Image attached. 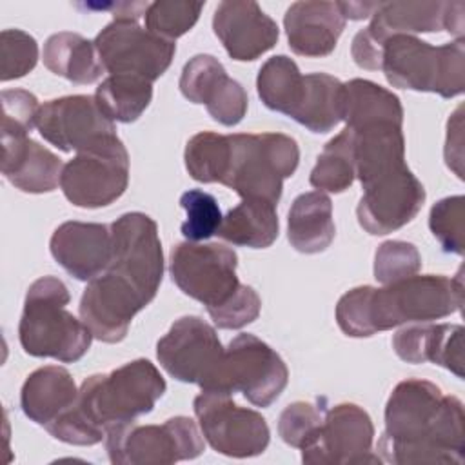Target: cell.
Listing matches in <instances>:
<instances>
[{"mask_svg":"<svg viewBox=\"0 0 465 465\" xmlns=\"http://www.w3.org/2000/svg\"><path fill=\"white\" fill-rule=\"evenodd\" d=\"M463 403L427 380L400 381L385 405L381 458L398 465L465 461Z\"/></svg>","mask_w":465,"mask_h":465,"instance_id":"obj_1","label":"cell"},{"mask_svg":"<svg viewBox=\"0 0 465 465\" xmlns=\"http://www.w3.org/2000/svg\"><path fill=\"white\" fill-rule=\"evenodd\" d=\"M165 389L154 363L145 358L133 360L84 380L74 403L45 425V430L69 445H96L111 427L151 412Z\"/></svg>","mask_w":465,"mask_h":465,"instance_id":"obj_2","label":"cell"},{"mask_svg":"<svg viewBox=\"0 0 465 465\" xmlns=\"http://www.w3.org/2000/svg\"><path fill=\"white\" fill-rule=\"evenodd\" d=\"M461 269L454 278L414 274L380 289L361 285L347 291L336 305L338 327L352 338H369L409 322H430L461 311Z\"/></svg>","mask_w":465,"mask_h":465,"instance_id":"obj_3","label":"cell"},{"mask_svg":"<svg viewBox=\"0 0 465 465\" xmlns=\"http://www.w3.org/2000/svg\"><path fill=\"white\" fill-rule=\"evenodd\" d=\"M69 300V289L56 276H42L29 285L18 323V340L29 356L73 363L89 351L94 336L65 309Z\"/></svg>","mask_w":465,"mask_h":465,"instance_id":"obj_4","label":"cell"},{"mask_svg":"<svg viewBox=\"0 0 465 465\" xmlns=\"http://www.w3.org/2000/svg\"><path fill=\"white\" fill-rule=\"evenodd\" d=\"M380 69L392 87L454 98L465 89V44L434 47L414 35H394L381 45Z\"/></svg>","mask_w":465,"mask_h":465,"instance_id":"obj_5","label":"cell"},{"mask_svg":"<svg viewBox=\"0 0 465 465\" xmlns=\"http://www.w3.org/2000/svg\"><path fill=\"white\" fill-rule=\"evenodd\" d=\"M229 151L222 185L236 191L242 200H265L278 203L283 180L292 176L300 149L294 138L282 133L227 134Z\"/></svg>","mask_w":465,"mask_h":465,"instance_id":"obj_6","label":"cell"},{"mask_svg":"<svg viewBox=\"0 0 465 465\" xmlns=\"http://www.w3.org/2000/svg\"><path fill=\"white\" fill-rule=\"evenodd\" d=\"M289 381L282 356L254 334H238L223 349L222 360L202 391L242 392L252 405L269 407Z\"/></svg>","mask_w":465,"mask_h":465,"instance_id":"obj_7","label":"cell"},{"mask_svg":"<svg viewBox=\"0 0 465 465\" xmlns=\"http://www.w3.org/2000/svg\"><path fill=\"white\" fill-rule=\"evenodd\" d=\"M129 183V154L116 133L91 142L69 160L60 176L64 196L76 207L96 209L116 202Z\"/></svg>","mask_w":465,"mask_h":465,"instance_id":"obj_8","label":"cell"},{"mask_svg":"<svg viewBox=\"0 0 465 465\" xmlns=\"http://www.w3.org/2000/svg\"><path fill=\"white\" fill-rule=\"evenodd\" d=\"M105 449L114 465H169L198 458L205 443L191 418L174 416L162 425H114L105 434Z\"/></svg>","mask_w":465,"mask_h":465,"instance_id":"obj_9","label":"cell"},{"mask_svg":"<svg viewBox=\"0 0 465 465\" xmlns=\"http://www.w3.org/2000/svg\"><path fill=\"white\" fill-rule=\"evenodd\" d=\"M238 256L222 243L183 242L173 247L169 272L178 289L213 312L229 303L240 287Z\"/></svg>","mask_w":465,"mask_h":465,"instance_id":"obj_10","label":"cell"},{"mask_svg":"<svg viewBox=\"0 0 465 465\" xmlns=\"http://www.w3.org/2000/svg\"><path fill=\"white\" fill-rule=\"evenodd\" d=\"M113 260L105 271L127 282L147 305L163 278V252L156 222L143 213H125L111 223Z\"/></svg>","mask_w":465,"mask_h":465,"instance_id":"obj_11","label":"cell"},{"mask_svg":"<svg viewBox=\"0 0 465 465\" xmlns=\"http://www.w3.org/2000/svg\"><path fill=\"white\" fill-rule=\"evenodd\" d=\"M193 407L202 436L216 452L231 458H251L267 449L271 430L265 418L234 403L231 394L202 391Z\"/></svg>","mask_w":465,"mask_h":465,"instance_id":"obj_12","label":"cell"},{"mask_svg":"<svg viewBox=\"0 0 465 465\" xmlns=\"http://www.w3.org/2000/svg\"><path fill=\"white\" fill-rule=\"evenodd\" d=\"M94 47L111 76L158 80L171 65L176 44L140 27L136 20H113L94 38Z\"/></svg>","mask_w":465,"mask_h":465,"instance_id":"obj_13","label":"cell"},{"mask_svg":"<svg viewBox=\"0 0 465 465\" xmlns=\"http://www.w3.org/2000/svg\"><path fill=\"white\" fill-rule=\"evenodd\" d=\"M374 425L356 403H338L325 411L314 438L302 449V461L312 465L380 463L372 454Z\"/></svg>","mask_w":465,"mask_h":465,"instance_id":"obj_14","label":"cell"},{"mask_svg":"<svg viewBox=\"0 0 465 465\" xmlns=\"http://www.w3.org/2000/svg\"><path fill=\"white\" fill-rule=\"evenodd\" d=\"M449 2H381L371 24L352 38L351 54L358 67L380 69L381 45L394 35L432 33L445 29Z\"/></svg>","mask_w":465,"mask_h":465,"instance_id":"obj_15","label":"cell"},{"mask_svg":"<svg viewBox=\"0 0 465 465\" xmlns=\"http://www.w3.org/2000/svg\"><path fill=\"white\" fill-rule=\"evenodd\" d=\"M223 354L214 327L200 316L178 318L156 343L160 365L178 381L203 387Z\"/></svg>","mask_w":465,"mask_h":465,"instance_id":"obj_16","label":"cell"},{"mask_svg":"<svg viewBox=\"0 0 465 465\" xmlns=\"http://www.w3.org/2000/svg\"><path fill=\"white\" fill-rule=\"evenodd\" d=\"M363 196L358 202V223L369 234H389L416 218L425 202L421 182L407 165L389 171L361 185Z\"/></svg>","mask_w":465,"mask_h":465,"instance_id":"obj_17","label":"cell"},{"mask_svg":"<svg viewBox=\"0 0 465 465\" xmlns=\"http://www.w3.org/2000/svg\"><path fill=\"white\" fill-rule=\"evenodd\" d=\"M147 302L122 278L104 271L89 280L80 298V320L93 336L105 343H118L127 336L131 320Z\"/></svg>","mask_w":465,"mask_h":465,"instance_id":"obj_18","label":"cell"},{"mask_svg":"<svg viewBox=\"0 0 465 465\" xmlns=\"http://www.w3.org/2000/svg\"><path fill=\"white\" fill-rule=\"evenodd\" d=\"M36 127L44 140L64 153L82 151L100 136L114 133L111 122L98 107L94 96L71 94L40 105Z\"/></svg>","mask_w":465,"mask_h":465,"instance_id":"obj_19","label":"cell"},{"mask_svg":"<svg viewBox=\"0 0 465 465\" xmlns=\"http://www.w3.org/2000/svg\"><path fill=\"white\" fill-rule=\"evenodd\" d=\"M180 91L193 104H203L222 125L240 124L247 113V93L211 54L193 56L182 69Z\"/></svg>","mask_w":465,"mask_h":465,"instance_id":"obj_20","label":"cell"},{"mask_svg":"<svg viewBox=\"0 0 465 465\" xmlns=\"http://www.w3.org/2000/svg\"><path fill=\"white\" fill-rule=\"evenodd\" d=\"M213 31L227 54L238 62H251L272 49L280 29L276 22L251 0L220 2L213 16Z\"/></svg>","mask_w":465,"mask_h":465,"instance_id":"obj_21","label":"cell"},{"mask_svg":"<svg viewBox=\"0 0 465 465\" xmlns=\"http://www.w3.org/2000/svg\"><path fill=\"white\" fill-rule=\"evenodd\" d=\"M53 258L76 280L89 282L113 260V232L105 223L64 222L51 236Z\"/></svg>","mask_w":465,"mask_h":465,"instance_id":"obj_22","label":"cell"},{"mask_svg":"<svg viewBox=\"0 0 465 465\" xmlns=\"http://www.w3.org/2000/svg\"><path fill=\"white\" fill-rule=\"evenodd\" d=\"M283 27L292 53L320 58L334 51L345 29V18L336 2L302 0L285 11Z\"/></svg>","mask_w":465,"mask_h":465,"instance_id":"obj_23","label":"cell"},{"mask_svg":"<svg viewBox=\"0 0 465 465\" xmlns=\"http://www.w3.org/2000/svg\"><path fill=\"white\" fill-rule=\"evenodd\" d=\"M392 349L407 363H436L463 378V327L449 323H420L400 329Z\"/></svg>","mask_w":465,"mask_h":465,"instance_id":"obj_24","label":"cell"},{"mask_svg":"<svg viewBox=\"0 0 465 465\" xmlns=\"http://www.w3.org/2000/svg\"><path fill=\"white\" fill-rule=\"evenodd\" d=\"M62 160L27 136L2 138V174L20 191L51 193L62 176Z\"/></svg>","mask_w":465,"mask_h":465,"instance_id":"obj_25","label":"cell"},{"mask_svg":"<svg viewBox=\"0 0 465 465\" xmlns=\"http://www.w3.org/2000/svg\"><path fill=\"white\" fill-rule=\"evenodd\" d=\"M405 163L401 124L381 122L354 129V171L361 185Z\"/></svg>","mask_w":465,"mask_h":465,"instance_id":"obj_26","label":"cell"},{"mask_svg":"<svg viewBox=\"0 0 465 465\" xmlns=\"http://www.w3.org/2000/svg\"><path fill=\"white\" fill-rule=\"evenodd\" d=\"M76 396L78 389L69 371L58 365H47L27 376L22 385L20 405L31 421L45 427L67 411Z\"/></svg>","mask_w":465,"mask_h":465,"instance_id":"obj_27","label":"cell"},{"mask_svg":"<svg viewBox=\"0 0 465 465\" xmlns=\"http://www.w3.org/2000/svg\"><path fill=\"white\" fill-rule=\"evenodd\" d=\"M336 234L332 220V202L322 191L300 194L287 218V236L291 245L303 254L325 251Z\"/></svg>","mask_w":465,"mask_h":465,"instance_id":"obj_28","label":"cell"},{"mask_svg":"<svg viewBox=\"0 0 465 465\" xmlns=\"http://www.w3.org/2000/svg\"><path fill=\"white\" fill-rule=\"evenodd\" d=\"M42 58L51 73L73 84H93L105 71L94 42L71 31L51 35L44 44Z\"/></svg>","mask_w":465,"mask_h":465,"instance_id":"obj_29","label":"cell"},{"mask_svg":"<svg viewBox=\"0 0 465 465\" xmlns=\"http://www.w3.org/2000/svg\"><path fill=\"white\" fill-rule=\"evenodd\" d=\"M280 222L276 205L265 200L243 198L222 218L216 234L232 243L251 249H265L278 238Z\"/></svg>","mask_w":465,"mask_h":465,"instance_id":"obj_30","label":"cell"},{"mask_svg":"<svg viewBox=\"0 0 465 465\" xmlns=\"http://www.w3.org/2000/svg\"><path fill=\"white\" fill-rule=\"evenodd\" d=\"M341 120L352 131L381 122L403 124V107L392 91L371 80L354 78L343 84Z\"/></svg>","mask_w":465,"mask_h":465,"instance_id":"obj_31","label":"cell"},{"mask_svg":"<svg viewBox=\"0 0 465 465\" xmlns=\"http://www.w3.org/2000/svg\"><path fill=\"white\" fill-rule=\"evenodd\" d=\"M343 84L325 73H311L303 76L300 100L291 118L312 133H329L341 122Z\"/></svg>","mask_w":465,"mask_h":465,"instance_id":"obj_32","label":"cell"},{"mask_svg":"<svg viewBox=\"0 0 465 465\" xmlns=\"http://www.w3.org/2000/svg\"><path fill=\"white\" fill-rule=\"evenodd\" d=\"M256 89L267 109L291 116L303 89V74L292 58L276 54L260 67Z\"/></svg>","mask_w":465,"mask_h":465,"instance_id":"obj_33","label":"cell"},{"mask_svg":"<svg viewBox=\"0 0 465 465\" xmlns=\"http://www.w3.org/2000/svg\"><path fill=\"white\" fill-rule=\"evenodd\" d=\"M100 111L111 122H136L153 100V84L131 76H107L94 93Z\"/></svg>","mask_w":465,"mask_h":465,"instance_id":"obj_34","label":"cell"},{"mask_svg":"<svg viewBox=\"0 0 465 465\" xmlns=\"http://www.w3.org/2000/svg\"><path fill=\"white\" fill-rule=\"evenodd\" d=\"M354 131L345 127L318 156L309 182L322 193H343L354 182Z\"/></svg>","mask_w":465,"mask_h":465,"instance_id":"obj_35","label":"cell"},{"mask_svg":"<svg viewBox=\"0 0 465 465\" xmlns=\"http://www.w3.org/2000/svg\"><path fill=\"white\" fill-rule=\"evenodd\" d=\"M229 142L227 134L203 131L194 134L183 153L185 169L193 180L202 183H222L225 173Z\"/></svg>","mask_w":465,"mask_h":465,"instance_id":"obj_36","label":"cell"},{"mask_svg":"<svg viewBox=\"0 0 465 465\" xmlns=\"http://www.w3.org/2000/svg\"><path fill=\"white\" fill-rule=\"evenodd\" d=\"M205 2L191 0H158L149 4L143 18L145 29L153 35L174 42L185 35L200 18Z\"/></svg>","mask_w":465,"mask_h":465,"instance_id":"obj_37","label":"cell"},{"mask_svg":"<svg viewBox=\"0 0 465 465\" xmlns=\"http://www.w3.org/2000/svg\"><path fill=\"white\" fill-rule=\"evenodd\" d=\"M180 205L187 214L180 227L187 242H202L216 234L223 216L213 194L202 189H189L180 196Z\"/></svg>","mask_w":465,"mask_h":465,"instance_id":"obj_38","label":"cell"},{"mask_svg":"<svg viewBox=\"0 0 465 465\" xmlns=\"http://www.w3.org/2000/svg\"><path fill=\"white\" fill-rule=\"evenodd\" d=\"M463 218H465V198L461 194L447 196L432 205L429 214V227L445 252H452L460 256L463 254V247H465Z\"/></svg>","mask_w":465,"mask_h":465,"instance_id":"obj_39","label":"cell"},{"mask_svg":"<svg viewBox=\"0 0 465 465\" xmlns=\"http://www.w3.org/2000/svg\"><path fill=\"white\" fill-rule=\"evenodd\" d=\"M421 256L414 243L403 240L383 242L374 254V278L387 285L418 274Z\"/></svg>","mask_w":465,"mask_h":465,"instance_id":"obj_40","label":"cell"},{"mask_svg":"<svg viewBox=\"0 0 465 465\" xmlns=\"http://www.w3.org/2000/svg\"><path fill=\"white\" fill-rule=\"evenodd\" d=\"M38 62L36 40L22 29H4L0 35V80L25 76Z\"/></svg>","mask_w":465,"mask_h":465,"instance_id":"obj_41","label":"cell"},{"mask_svg":"<svg viewBox=\"0 0 465 465\" xmlns=\"http://www.w3.org/2000/svg\"><path fill=\"white\" fill-rule=\"evenodd\" d=\"M323 405H314L311 401H294L287 405L278 420V432L282 440L296 449H303L318 432L323 416Z\"/></svg>","mask_w":465,"mask_h":465,"instance_id":"obj_42","label":"cell"},{"mask_svg":"<svg viewBox=\"0 0 465 465\" xmlns=\"http://www.w3.org/2000/svg\"><path fill=\"white\" fill-rule=\"evenodd\" d=\"M38 100L25 89L2 91V138L27 136L36 125Z\"/></svg>","mask_w":465,"mask_h":465,"instance_id":"obj_43","label":"cell"},{"mask_svg":"<svg viewBox=\"0 0 465 465\" xmlns=\"http://www.w3.org/2000/svg\"><path fill=\"white\" fill-rule=\"evenodd\" d=\"M262 309V300L251 285H242L236 296L223 307L209 312L220 329H242L252 323Z\"/></svg>","mask_w":465,"mask_h":465,"instance_id":"obj_44","label":"cell"},{"mask_svg":"<svg viewBox=\"0 0 465 465\" xmlns=\"http://www.w3.org/2000/svg\"><path fill=\"white\" fill-rule=\"evenodd\" d=\"M343 18L347 20H363L374 15L381 2H336Z\"/></svg>","mask_w":465,"mask_h":465,"instance_id":"obj_45","label":"cell"}]
</instances>
